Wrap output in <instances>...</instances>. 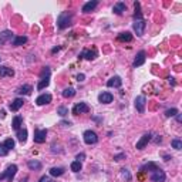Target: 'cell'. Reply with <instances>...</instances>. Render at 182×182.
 <instances>
[{
	"label": "cell",
	"mask_w": 182,
	"mask_h": 182,
	"mask_svg": "<svg viewBox=\"0 0 182 182\" xmlns=\"http://www.w3.org/2000/svg\"><path fill=\"white\" fill-rule=\"evenodd\" d=\"M16 174H17V165H14V164H13V165H9L7 169L4 171L3 174H0V181H2V179H7L9 182H12Z\"/></svg>",
	"instance_id": "cell-1"
},
{
	"label": "cell",
	"mask_w": 182,
	"mask_h": 182,
	"mask_svg": "<svg viewBox=\"0 0 182 182\" xmlns=\"http://www.w3.org/2000/svg\"><path fill=\"white\" fill-rule=\"evenodd\" d=\"M57 23H59V27L60 29H65L70 26L71 23V13L65 12V13H61V14L59 16V20H57Z\"/></svg>",
	"instance_id": "cell-2"
},
{
	"label": "cell",
	"mask_w": 182,
	"mask_h": 182,
	"mask_svg": "<svg viewBox=\"0 0 182 182\" xmlns=\"http://www.w3.org/2000/svg\"><path fill=\"white\" fill-rule=\"evenodd\" d=\"M84 142L88 145H93V144H97V141H98V137H97V134L94 133V131L88 130L84 133Z\"/></svg>",
	"instance_id": "cell-3"
},
{
	"label": "cell",
	"mask_w": 182,
	"mask_h": 182,
	"mask_svg": "<svg viewBox=\"0 0 182 182\" xmlns=\"http://www.w3.org/2000/svg\"><path fill=\"white\" fill-rule=\"evenodd\" d=\"M90 111V107L86 104V102H78L73 107V114L74 115H80L83 112H88Z\"/></svg>",
	"instance_id": "cell-4"
},
{
	"label": "cell",
	"mask_w": 182,
	"mask_h": 182,
	"mask_svg": "<svg viewBox=\"0 0 182 182\" xmlns=\"http://www.w3.org/2000/svg\"><path fill=\"white\" fill-rule=\"evenodd\" d=\"M165 172H164L162 169H155V171H152V174H151V181H154V182H164L165 181Z\"/></svg>",
	"instance_id": "cell-5"
},
{
	"label": "cell",
	"mask_w": 182,
	"mask_h": 182,
	"mask_svg": "<svg viewBox=\"0 0 182 182\" xmlns=\"http://www.w3.org/2000/svg\"><path fill=\"white\" fill-rule=\"evenodd\" d=\"M47 137V130H36L34 131V142L37 144H43L46 141Z\"/></svg>",
	"instance_id": "cell-6"
},
{
	"label": "cell",
	"mask_w": 182,
	"mask_h": 182,
	"mask_svg": "<svg viewBox=\"0 0 182 182\" xmlns=\"http://www.w3.org/2000/svg\"><path fill=\"white\" fill-rule=\"evenodd\" d=\"M144 29H145V22L142 19H138L134 22V30H135L137 36H142L144 34Z\"/></svg>",
	"instance_id": "cell-7"
},
{
	"label": "cell",
	"mask_w": 182,
	"mask_h": 182,
	"mask_svg": "<svg viewBox=\"0 0 182 182\" xmlns=\"http://www.w3.org/2000/svg\"><path fill=\"white\" fill-rule=\"evenodd\" d=\"M151 134H144V135L141 137V139H139L138 142H137V149H144L145 148V145L148 144L149 141H151Z\"/></svg>",
	"instance_id": "cell-8"
},
{
	"label": "cell",
	"mask_w": 182,
	"mask_h": 182,
	"mask_svg": "<svg viewBox=\"0 0 182 182\" xmlns=\"http://www.w3.org/2000/svg\"><path fill=\"white\" fill-rule=\"evenodd\" d=\"M135 108L138 110V112H144L145 111V97L144 96H138L135 98Z\"/></svg>",
	"instance_id": "cell-9"
},
{
	"label": "cell",
	"mask_w": 182,
	"mask_h": 182,
	"mask_svg": "<svg viewBox=\"0 0 182 182\" xmlns=\"http://www.w3.org/2000/svg\"><path fill=\"white\" fill-rule=\"evenodd\" d=\"M50 102H51V96L50 94H41L36 100V104L37 105H46V104H50Z\"/></svg>",
	"instance_id": "cell-10"
},
{
	"label": "cell",
	"mask_w": 182,
	"mask_h": 182,
	"mask_svg": "<svg viewBox=\"0 0 182 182\" xmlns=\"http://www.w3.org/2000/svg\"><path fill=\"white\" fill-rule=\"evenodd\" d=\"M97 57L96 50H83L80 54V59H87V60H94Z\"/></svg>",
	"instance_id": "cell-11"
},
{
	"label": "cell",
	"mask_w": 182,
	"mask_h": 182,
	"mask_svg": "<svg viewBox=\"0 0 182 182\" xmlns=\"http://www.w3.org/2000/svg\"><path fill=\"white\" fill-rule=\"evenodd\" d=\"M12 39H14V36H13V33L10 30H4L3 33H0V44L7 43V41L12 40Z\"/></svg>",
	"instance_id": "cell-12"
},
{
	"label": "cell",
	"mask_w": 182,
	"mask_h": 182,
	"mask_svg": "<svg viewBox=\"0 0 182 182\" xmlns=\"http://www.w3.org/2000/svg\"><path fill=\"white\" fill-rule=\"evenodd\" d=\"M145 51L144 50H141V51L137 54V57H135V60H134V67H139V65H142L145 63Z\"/></svg>",
	"instance_id": "cell-13"
},
{
	"label": "cell",
	"mask_w": 182,
	"mask_h": 182,
	"mask_svg": "<svg viewBox=\"0 0 182 182\" xmlns=\"http://www.w3.org/2000/svg\"><path fill=\"white\" fill-rule=\"evenodd\" d=\"M23 104H24L23 98H16V100H13V102L9 105V107H10V110H12V111H19L20 108L23 107Z\"/></svg>",
	"instance_id": "cell-14"
},
{
	"label": "cell",
	"mask_w": 182,
	"mask_h": 182,
	"mask_svg": "<svg viewBox=\"0 0 182 182\" xmlns=\"http://www.w3.org/2000/svg\"><path fill=\"white\" fill-rule=\"evenodd\" d=\"M121 84H122V80H121V77H118V75L111 77L110 80L107 81V86L108 87H117V88H120Z\"/></svg>",
	"instance_id": "cell-15"
},
{
	"label": "cell",
	"mask_w": 182,
	"mask_h": 182,
	"mask_svg": "<svg viewBox=\"0 0 182 182\" xmlns=\"http://www.w3.org/2000/svg\"><path fill=\"white\" fill-rule=\"evenodd\" d=\"M14 75V70L13 68H9L6 65L0 67V77H13Z\"/></svg>",
	"instance_id": "cell-16"
},
{
	"label": "cell",
	"mask_w": 182,
	"mask_h": 182,
	"mask_svg": "<svg viewBox=\"0 0 182 182\" xmlns=\"http://www.w3.org/2000/svg\"><path fill=\"white\" fill-rule=\"evenodd\" d=\"M125 9H127L125 3H124V2H118V3L114 4V7H112V12H114L115 14H122V13L125 12Z\"/></svg>",
	"instance_id": "cell-17"
},
{
	"label": "cell",
	"mask_w": 182,
	"mask_h": 182,
	"mask_svg": "<svg viewBox=\"0 0 182 182\" xmlns=\"http://www.w3.org/2000/svg\"><path fill=\"white\" fill-rule=\"evenodd\" d=\"M98 101L102 102V104H110L112 101V94L110 93H101L98 96Z\"/></svg>",
	"instance_id": "cell-18"
},
{
	"label": "cell",
	"mask_w": 182,
	"mask_h": 182,
	"mask_svg": "<svg viewBox=\"0 0 182 182\" xmlns=\"http://www.w3.org/2000/svg\"><path fill=\"white\" fill-rule=\"evenodd\" d=\"M98 6V2L97 0H93V2H88V3H86L83 6V12L84 13H90V12H93L96 7Z\"/></svg>",
	"instance_id": "cell-19"
},
{
	"label": "cell",
	"mask_w": 182,
	"mask_h": 182,
	"mask_svg": "<svg viewBox=\"0 0 182 182\" xmlns=\"http://www.w3.org/2000/svg\"><path fill=\"white\" fill-rule=\"evenodd\" d=\"M33 91V87L31 86H29V84H26V86H23V87H20V88H17V91L16 93L17 94H24V96H29V94Z\"/></svg>",
	"instance_id": "cell-20"
},
{
	"label": "cell",
	"mask_w": 182,
	"mask_h": 182,
	"mask_svg": "<svg viewBox=\"0 0 182 182\" xmlns=\"http://www.w3.org/2000/svg\"><path fill=\"white\" fill-rule=\"evenodd\" d=\"M22 124H23V120H22V117H14L13 118V124H12V127H13V130H16V131H19L20 130V127H22Z\"/></svg>",
	"instance_id": "cell-21"
},
{
	"label": "cell",
	"mask_w": 182,
	"mask_h": 182,
	"mask_svg": "<svg viewBox=\"0 0 182 182\" xmlns=\"http://www.w3.org/2000/svg\"><path fill=\"white\" fill-rule=\"evenodd\" d=\"M117 39L120 41H131V40H133V34L128 33V31H125V33H120Z\"/></svg>",
	"instance_id": "cell-22"
},
{
	"label": "cell",
	"mask_w": 182,
	"mask_h": 182,
	"mask_svg": "<svg viewBox=\"0 0 182 182\" xmlns=\"http://www.w3.org/2000/svg\"><path fill=\"white\" fill-rule=\"evenodd\" d=\"M27 167L30 168V169H36V171H39V169H41V162H39V161H29L27 162Z\"/></svg>",
	"instance_id": "cell-23"
},
{
	"label": "cell",
	"mask_w": 182,
	"mask_h": 182,
	"mask_svg": "<svg viewBox=\"0 0 182 182\" xmlns=\"http://www.w3.org/2000/svg\"><path fill=\"white\" fill-rule=\"evenodd\" d=\"M63 174H64V168L54 167V168H51V169H50V175H51V176H61Z\"/></svg>",
	"instance_id": "cell-24"
},
{
	"label": "cell",
	"mask_w": 182,
	"mask_h": 182,
	"mask_svg": "<svg viewBox=\"0 0 182 182\" xmlns=\"http://www.w3.org/2000/svg\"><path fill=\"white\" fill-rule=\"evenodd\" d=\"M17 139H19L20 142H26V139H27V130L17 131Z\"/></svg>",
	"instance_id": "cell-25"
},
{
	"label": "cell",
	"mask_w": 182,
	"mask_h": 182,
	"mask_svg": "<svg viewBox=\"0 0 182 182\" xmlns=\"http://www.w3.org/2000/svg\"><path fill=\"white\" fill-rule=\"evenodd\" d=\"M26 41H27V37H24V36L14 37V39H13V46H22V44H24Z\"/></svg>",
	"instance_id": "cell-26"
},
{
	"label": "cell",
	"mask_w": 182,
	"mask_h": 182,
	"mask_svg": "<svg viewBox=\"0 0 182 182\" xmlns=\"http://www.w3.org/2000/svg\"><path fill=\"white\" fill-rule=\"evenodd\" d=\"M75 96V90L73 88V87H68V88H65L64 91H63V97H65V98H68V97H74Z\"/></svg>",
	"instance_id": "cell-27"
},
{
	"label": "cell",
	"mask_w": 182,
	"mask_h": 182,
	"mask_svg": "<svg viewBox=\"0 0 182 182\" xmlns=\"http://www.w3.org/2000/svg\"><path fill=\"white\" fill-rule=\"evenodd\" d=\"M147 169H148V171H149V169L155 171V169H158V167L155 165L154 162H149V164H145V165H142V167H141V171H142V172H145Z\"/></svg>",
	"instance_id": "cell-28"
},
{
	"label": "cell",
	"mask_w": 182,
	"mask_h": 182,
	"mask_svg": "<svg viewBox=\"0 0 182 182\" xmlns=\"http://www.w3.org/2000/svg\"><path fill=\"white\" fill-rule=\"evenodd\" d=\"M71 171H73V172H80L81 171V162L80 161H74V162L71 164Z\"/></svg>",
	"instance_id": "cell-29"
},
{
	"label": "cell",
	"mask_w": 182,
	"mask_h": 182,
	"mask_svg": "<svg viewBox=\"0 0 182 182\" xmlns=\"http://www.w3.org/2000/svg\"><path fill=\"white\" fill-rule=\"evenodd\" d=\"M50 84V77L49 78H41V81L39 83V86H37V90H43V88H46L47 86Z\"/></svg>",
	"instance_id": "cell-30"
},
{
	"label": "cell",
	"mask_w": 182,
	"mask_h": 182,
	"mask_svg": "<svg viewBox=\"0 0 182 182\" xmlns=\"http://www.w3.org/2000/svg\"><path fill=\"white\" fill-rule=\"evenodd\" d=\"M135 14H134V19L135 20H138V19H142V13H141V10H139V3L138 2H135Z\"/></svg>",
	"instance_id": "cell-31"
},
{
	"label": "cell",
	"mask_w": 182,
	"mask_h": 182,
	"mask_svg": "<svg viewBox=\"0 0 182 182\" xmlns=\"http://www.w3.org/2000/svg\"><path fill=\"white\" fill-rule=\"evenodd\" d=\"M3 144H4V147H6V148L9 149V151H10V149H13V148H14V141H13L12 138H7L6 141L3 142Z\"/></svg>",
	"instance_id": "cell-32"
},
{
	"label": "cell",
	"mask_w": 182,
	"mask_h": 182,
	"mask_svg": "<svg viewBox=\"0 0 182 182\" xmlns=\"http://www.w3.org/2000/svg\"><path fill=\"white\" fill-rule=\"evenodd\" d=\"M172 147L175 149H182V141H181V139H178V138L172 139Z\"/></svg>",
	"instance_id": "cell-33"
},
{
	"label": "cell",
	"mask_w": 182,
	"mask_h": 182,
	"mask_svg": "<svg viewBox=\"0 0 182 182\" xmlns=\"http://www.w3.org/2000/svg\"><path fill=\"white\" fill-rule=\"evenodd\" d=\"M57 114L61 115V117H65V115L68 114V108H65V107H59V108H57Z\"/></svg>",
	"instance_id": "cell-34"
},
{
	"label": "cell",
	"mask_w": 182,
	"mask_h": 182,
	"mask_svg": "<svg viewBox=\"0 0 182 182\" xmlns=\"http://www.w3.org/2000/svg\"><path fill=\"white\" fill-rule=\"evenodd\" d=\"M178 114V110H176V108H171V110H167V111H165V115H167V117H174V115H176Z\"/></svg>",
	"instance_id": "cell-35"
},
{
	"label": "cell",
	"mask_w": 182,
	"mask_h": 182,
	"mask_svg": "<svg viewBox=\"0 0 182 182\" xmlns=\"http://www.w3.org/2000/svg\"><path fill=\"white\" fill-rule=\"evenodd\" d=\"M9 154V149L4 147V144H0V157H6Z\"/></svg>",
	"instance_id": "cell-36"
},
{
	"label": "cell",
	"mask_w": 182,
	"mask_h": 182,
	"mask_svg": "<svg viewBox=\"0 0 182 182\" xmlns=\"http://www.w3.org/2000/svg\"><path fill=\"white\" fill-rule=\"evenodd\" d=\"M121 174H122L124 178H127V181H130V179H131V175H130V172H128V169H125V168L121 169Z\"/></svg>",
	"instance_id": "cell-37"
},
{
	"label": "cell",
	"mask_w": 182,
	"mask_h": 182,
	"mask_svg": "<svg viewBox=\"0 0 182 182\" xmlns=\"http://www.w3.org/2000/svg\"><path fill=\"white\" fill-rule=\"evenodd\" d=\"M122 158H125V155H124V154H120V155H117V157H115L114 159H115V161H120V159H122Z\"/></svg>",
	"instance_id": "cell-38"
},
{
	"label": "cell",
	"mask_w": 182,
	"mask_h": 182,
	"mask_svg": "<svg viewBox=\"0 0 182 182\" xmlns=\"http://www.w3.org/2000/svg\"><path fill=\"white\" fill-rule=\"evenodd\" d=\"M40 182H50V178H49V176H41Z\"/></svg>",
	"instance_id": "cell-39"
},
{
	"label": "cell",
	"mask_w": 182,
	"mask_h": 182,
	"mask_svg": "<svg viewBox=\"0 0 182 182\" xmlns=\"http://www.w3.org/2000/svg\"><path fill=\"white\" fill-rule=\"evenodd\" d=\"M77 80L78 81H84V74H78L77 75Z\"/></svg>",
	"instance_id": "cell-40"
},
{
	"label": "cell",
	"mask_w": 182,
	"mask_h": 182,
	"mask_svg": "<svg viewBox=\"0 0 182 182\" xmlns=\"http://www.w3.org/2000/svg\"><path fill=\"white\" fill-rule=\"evenodd\" d=\"M61 125H68V127H70V125H71V122H65V121H63Z\"/></svg>",
	"instance_id": "cell-41"
},
{
	"label": "cell",
	"mask_w": 182,
	"mask_h": 182,
	"mask_svg": "<svg viewBox=\"0 0 182 182\" xmlns=\"http://www.w3.org/2000/svg\"><path fill=\"white\" fill-rule=\"evenodd\" d=\"M80 158H81V159H83V158H84V154H80V155H77V159H78V161H80Z\"/></svg>",
	"instance_id": "cell-42"
},
{
	"label": "cell",
	"mask_w": 182,
	"mask_h": 182,
	"mask_svg": "<svg viewBox=\"0 0 182 182\" xmlns=\"http://www.w3.org/2000/svg\"><path fill=\"white\" fill-rule=\"evenodd\" d=\"M176 120H178V121H182V117H181V114H178V115H176Z\"/></svg>",
	"instance_id": "cell-43"
},
{
	"label": "cell",
	"mask_w": 182,
	"mask_h": 182,
	"mask_svg": "<svg viewBox=\"0 0 182 182\" xmlns=\"http://www.w3.org/2000/svg\"><path fill=\"white\" fill-rule=\"evenodd\" d=\"M0 117H4V111H0Z\"/></svg>",
	"instance_id": "cell-44"
},
{
	"label": "cell",
	"mask_w": 182,
	"mask_h": 182,
	"mask_svg": "<svg viewBox=\"0 0 182 182\" xmlns=\"http://www.w3.org/2000/svg\"><path fill=\"white\" fill-rule=\"evenodd\" d=\"M26 181H27V178H24V179H22V181H20V182H26Z\"/></svg>",
	"instance_id": "cell-45"
},
{
	"label": "cell",
	"mask_w": 182,
	"mask_h": 182,
	"mask_svg": "<svg viewBox=\"0 0 182 182\" xmlns=\"http://www.w3.org/2000/svg\"><path fill=\"white\" fill-rule=\"evenodd\" d=\"M50 182H53V181H50Z\"/></svg>",
	"instance_id": "cell-46"
}]
</instances>
